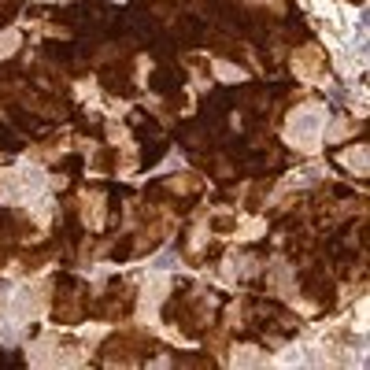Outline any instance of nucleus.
Instances as JSON below:
<instances>
[{
	"instance_id": "nucleus-1",
	"label": "nucleus",
	"mask_w": 370,
	"mask_h": 370,
	"mask_svg": "<svg viewBox=\"0 0 370 370\" xmlns=\"http://www.w3.org/2000/svg\"><path fill=\"white\" fill-rule=\"evenodd\" d=\"M8 49H15V38H12V34H4V38H0V56H8Z\"/></svg>"
}]
</instances>
